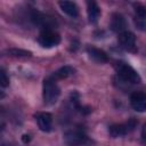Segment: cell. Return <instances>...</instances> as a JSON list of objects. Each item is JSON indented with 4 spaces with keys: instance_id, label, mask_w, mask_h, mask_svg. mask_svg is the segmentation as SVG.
Returning <instances> with one entry per match:
<instances>
[{
    "instance_id": "2e32d148",
    "label": "cell",
    "mask_w": 146,
    "mask_h": 146,
    "mask_svg": "<svg viewBox=\"0 0 146 146\" xmlns=\"http://www.w3.org/2000/svg\"><path fill=\"white\" fill-rule=\"evenodd\" d=\"M7 54L9 56H13V57H31L32 56L31 51H27V50H24V49H17V48L8 49Z\"/></svg>"
},
{
    "instance_id": "277c9868",
    "label": "cell",
    "mask_w": 146,
    "mask_h": 146,
    "mask_svg": "<svg viewBox=\"0 0 146 146\" xmlns=\"http://www.w3.org/2000/svg\"><path fill=\"white\" fill-rule=\"evenodd\" d=\"M64 141L67 146H87L90 143L88 136L80 130H70L65 132Z\"/></svg>"
},
{
    "instance_id": "ac0fdd59",
    "label": "cell",
    "mask_w": 146,
    "mask_h": 146,
    "mask_svg": "<svg viewBox=\"0 0 146 146\" xmlns=\"http://www.w3.org/2000/svg\"><path fill=\"white\" fill-rule=\"evenodd\" d=\"M22 141H23L24 144L30 143V141H31V137H30V135H23V136H22Z\"/></svg>"
},
{
    "instance_id": "30bf717a",
    "label": "cell",
    "mask_w": 146,
    "mask_h": 146,
    "mask_svg": "<svg viewBox=\"0 0 146 146\" xmlns=\"http://www.w3.org/2000/svg\"><path fill=\"white\" fill-rule=\"evenodd\" d=\"M39 129L44 132H49L52 128V116L48 112H41L35 115Z\"/></svg>"
},
{
    "instance_id": "7c38bea8",
    "label": "cell",
    "mask_w": 146,
    "mask_h": 146,
    "mask_svg": "<svg viewBox=\"0 0 146 146\" xmlns=\"http://www.w3.org/2000/svg\"><path fill=\"white\" fill-rule=\"evenodd\" d=\"M87 54L89 55V57H90L92 60H95V62H97V63L103 64V63H107V62H108V56H107V54H106L104 50L99 49V48L89 46V47H87Z\"/></svg>"
},
{
    "instance_id": "6da1fadb",
    "label": "cell",
    "mask_w": 146,
    "mask_h": 146,
    "mask_svg": "<svg viewBox=\"0 0 146 146\" xmlns=\"http://www.w3.org/2000/svg\"><path fill=\"white\" fill-rule=\"evenodd\" d=\"M60 96V89L56 80L50 75L43 80L42 86V97L47 105H54L57 103Z\"/></svg>"
},
{
    "instance_id": "5b68a950",
    "label": "cell",
    "mask_w": 146,
    "mask_h": 146,
    "mask_svg": "<svg viewBox=\"0 0 146 146\" xmlns=\"http://www.w3.org/2000/svg\"><path fill=\"white\" fill-rule=\"evenodd\" d=\"M38 42L43 48H52L59 44L60 42V35L52 31V30H44L41 31L38 36Z\"/></svg>"
},
{
    "instance_id": "8fae6325",
    "label": "cell",
    "mask_w": 146,
    "mask_h": 146,
    "mask_svg": "<svg viewBox=\"0 0 146 146\" xmlns=\"http://www.w3.org/2000/svg\"><path fill=\"white\" fill-rule=\"evenodd\" d=\"M110 26H111V30H112L113 32L120 34V33L127 31V30H125V27H127L125 18H124L121 14L114 13V14L112 15V17H111V25H110Z\"/></svg>"
},
{
    "instance_id": "9a60e30c",
    "label": "cell",
    "mask_w": 146,
    "mask_h": 146,
    "mask_svg": "<svg viewBox=\"0 0 146 146\" xmlns=\"http://www.w3.org/2000/svg\"><path fill=\"white\" fill-rule=\"evenodd\" d=\"M74 72H75V70H74L72 66L65 65V66L59 67L57 71H55V72L51 74V76L57 81V80H63V79H66V78L73 75Z\"/></svg>"
},
{
    "instance_id": "3957f363",
    "label": "cell",
    "mask_w": 146,
    "mask_h": 146,
    "mask_svg": "<svg viewBox=\"0 0 146 146\" xmlns=\"http://www.w3.org/2000/svg\"><path fill=\"white\" fill-rule=\"evenodd\" d=\"M137 127V121L136 119L131 117L129 119L127 122L124 123H119V124H112L108 128V133L113 137V138H117V137H123L127 133L131 132L135 130V128Z\"/></svg>"
},
{
    "instance_id": "52a82bcc",
    "label": "cell",
    "mask_w": 146,
    "mask_h": 146,
    "mask_svg": "<svg viewBox=\"0 0 146 146\" xmlns=\"http://www.w3.org/2000/svg\"><path fill=\"white\" fill-rule=\"evenodd\" d=\"M119 44L122 49L129 52H137V46H136V36L130 31H124L119 34Z\"/></svg>"
},
{
    "instance_id": "d6986e66",
    "label": "cell",
    "mask_w": 146,
    "mask_h": 146,
    "mask_svg": "<svg viewBox=\"0 0 146 146\" xmlns=\"http://www.w3.org/2000/svg\"><path fill=\"white\" fill-rule=\"evenodd\" d=\"M141 138H143V141L146 144V124L144 125V128L141 130Z\"/></svg>"
},
{
    "instance_id": "ba28073f",
    "label": "cell",
    "mask_w": 146,
    "mask_h": 146,
    "mask_svg": "<svg viewBox=\"0 0 146 146\" xmlns=\"http://www.w3.org/2000/svg\"><path fill=\"white\" fill-rule=\"evenodd\" d=\"M131 107L137 112H146V92L135 91L130 96Z\"/></svg>"
},
{
    "instance_id": "9c48e42d",
    "label": "cell",
    "mask_w": 146,
    "mask_h": 146,
    "mask_svg": "<svg viewBox=\"0 0 146 146\" xmlns=\"http://www.w3.org/2000/svg\"><path fill=\"white\" fill-rule=\"evenodd\" d=\"M133 23L139 31H146V7L143 5H136Z\"/></svg>"
},
{
    "instance_id": "8992f818",
    "label": "cell",
    "mask_w": 146,
    "mask_h": 146,
    "mask_svg": "<svg viewBox=\"0 0 146 146\" xmlns=\"http://www.w3.org/2000/svg\"><path fill=\"white\" fill-rule=\"evenodd\" d=\"M31 21L35 25L40 26L42 29V31L52 30V27L56 26V21L52 17H50L48 15H44V14L38 11V10H33L31 13Z\"/></svg>"
},
{
    "instance_id": "5bb4252c",
    "label": "cell",
    "mask_w": 146,
    "mask_h": 146,
    "mask_svg": "<svg viewBox=\"0 0 146 146\" xmlns=\"http://www.w3.org/2000/svg\"><path fill=\"white\" fill-rule=\"evenodd\" d=\"M62 11L70 17H78L79 15V8L78 6L72 1H59L58 2Z\"/></svg>"
},
{
    "instance_id": "e0dca14e",
    "label": "cell",
    "mask_w": 146,
    "mask_h": 146,
    "mask_svg": "<svg viewBox=\"0 0 146 146\" xmlns=\"http://www.w3.org/2000/svg\"><path fill=\"white\" fill-rule=\"evenodd\" d=\"M0 83H1L2 88H6L9 84V78L7 76V73L3 68L0 70Z\"/></svg>"
},
{
    "instance_id": "4fadbf2b",
    "label": "cell",
    "mask_w": 146,
    "mask_h": 146,
    "mask_svg": "<svg viewBox=\"0 0 146 146\" xmlns=\"http://www.w3.org/2000/svg\"><path fill=\"white\" fill-rule=\"evenodd\" d=\"M87 13H88V19L91 24H95L98 22L99 17H100V8L97 2L88 1L87 2Z\"/></svg>"
},
{
    "instance_id": "7a4b0ae2",
    "label": "cell",
    "mask_w": 146,
    "mask_h": 146,
    "mask_svg": "<svg viewBox=\"0 0 146 146\" xmlns=\"http://www.w3.org/2000/svg\"><path fill=\"white\" fill-rule=\"evenodd\" d=\"M114 68H115V71L117 73V75L121 79H123L124 81L130 82V83H140V81H141L140 75L129 64L119 60V62H116L114 64Z\"/></svg>"
}]
</instances>
